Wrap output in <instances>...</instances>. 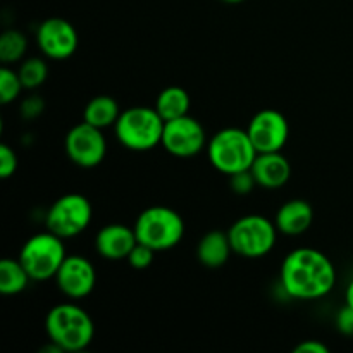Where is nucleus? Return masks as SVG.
<instances>
[{
	"label": "nucleus",
	"mask_w": 353,
	"mask_h": 353,
	"mask_svg": "<svg viewBox=\"0 0 353 353\" xmlns=\"http://www.w3.org/2000/svg\"><path fill=\"white\" fill-rule=\"evenodd\" d=\"M279 285L295 300L324 299L336 285L333 261L317 248L300 247L286 254L279 269Z\"/></svg>",
	"instance_id": "1"
},
{
	"label": "nucleus",
	"mask_w": 353,
	"mask_h": 353,
	"mask_svg": "<svg viewBox=\"0 0 353 353\" xmlns=\"http://www.w3.org/2000/svg\"><path fill=\"white\" fill-rule=\"evenodd\" d=\"M45 333L62 352H81L95 338V323L83 307L72 302L57 303L45 317Z\"/></svg>",
	"instance_id": "2"
},
{
	"label": "nucleus",
	"mask_w": 353,
	"mask_h": 353,
	"mask_svg": "<svg viewBox=\"0 0 353 353\" xmlns=\"http://www.w3.org/2000/svg\"><path fill=\"white\" fill-rule=\"evenodd\" d=\"M205 150L212 168L226 176L248 171L259 154L248 131L241 128H223L214 133Z\"/></svg>",
	"instance_id": "3"
},
{
	"label": "nucleus",
	"mask_w": 353,
	"mask_h": 353,
	"mask_svg": "<svg viewBox=\"0 0 353 353\" xmlns=\"http://www.w3.org/2000/svg\"><path fill=\"white\" fill-rule=\"evenodd\" d=\"M164 124L155 107H128L114 124V134L128 150L148 152L162 143Z\"/></svg>",
	"instance_id": "4"
},
{
	"label": "nucleus",
	"mask_w": 353,
	"mask_h": 353,
	"mask_svg": "<svg viewBox=\"0 0 353 353\" xmlns=\"http://www.w3.org/2000/svg\"><path fill=\"white\" fill-rule=\"evenodd\" d=\"M133 228L138 241L154 248L155 252L178 247L185 236L183 217L174 209L165 205H152L141 210Z\"/></svg>",
	"instance_id": "5"
},
{
	"label": "nucleus",
	"mask_w": 353,
	"mask_h": 353,
	"mask_svg": "<svg viewBox=\"0 0 353 353\" xmlns=\"http://www.w3.org/2000/svg\"><path fill=\"white\" fill-rule=\"evenodd\" d=\"M65 257L64 240L47 230L28 238L17 259L33 281H48L55 278Z\"/></svg>",
	"instance_id": "6"
},
{
	"label": "nucleus",
	"mask_w": 353,
	"mask_h": 353,
	"mask_svg": "<svg viewBox=\"0 0 353 353\" xmlns=\"http://www.w3.org/2000/svg\"><path fill=\"white\" fill-rule=\"evenodd\" d=\"M228 234L234 254L245 259H262L276 247L279 231L274 221L261 214H248L234 221Z\"/></svg>",
	"instance_id": "7"
},
{
	"label": "nucleus",
	"mask_w": 353,
	"mask_h": 353,
	"mask_svg": "<svg viewBox=\"0 0 353 353\" xmlns=\"http://www.w3.org/2000/svg\"><path fill=\"white\" fill-rule=\"evenodd\" d=\"M93 217L92 202L81 193H65L59 196L45 216V228L62 240L81 234Z\"/></svg>",
	"instance_id": "8"
},
{
	"label": "nucleus",
	"mask_w": 353,
	"mask_h": 353,
	"mask_svg": "<svg viewBox=\"0 0 353 353\" xmlns=\"http://www.w3.org/2000/svg\"><path fill=\"white\" fill-rule=\"evenodd\" d=\"M64 150L69 161L78 168H97L102 164L107 155V138L103 130L81 121L65 134Z\"/></svg>",
	"instance_id": "9"
},
{
	"label": "nucleus",
	"mask_w": 353,
	"mask_h": 353,
	"mask_svg": "<svg viewBox=\"0 0 353 353\" xmlns=\"http://www.w3.org/2000/svg\"><path fill=\"white\" fill-rule=\"evenodd\" d=\"M209 143L205 128L199 119L186 114L176 119L165 121L162 133V147L178 159H190L203 152Z\"/></svg>",
	"instance_id": "10"
},
{
	"label": "nucleus",
	"mask_w": 353,
	"mask_h": 353,
	"mask_svg": "<svg viewBox=\"0 0 353 353\" xmlns=\"http://www.w3.org/2000/svg\"><path fill=\"white\" fill-rule=\"evenodd\" d=\"M34 37L41 54L52 61H65L78 50V31L68 19L62 17H48L41 21Z\"/></svg>",
	"instance_id": "11"
},
{
	"label": "nucleus",
	"mask_w": 353,
	"mask_h": 353,
	"mask_svg": "<svg viewBox=\"0 0 353 353\" xmlns=\"http://www.w3.org/2000/svg\"><path fill=\"white\" fill-rule=\"evenodd\" d=\"M247 131L259 154L283 152L290 140L288 119L276 109L259 110L248 123Z\"/></svg>",
	"instance_id": "12"
},
{
	"label": "nucleus",
	"mask_w": 353,
	"mask_h": 353,
	"mask_svg": "<svg viewBox=\"0 0 353 353\" xmlns=\"http://www.w3.org/2000/svg\"><path fill=\"white\" fill-rule=\"evenodd\" d=\"M55 285L71 300L86 299L97 286V271L92 261L78 254L68 255L55 274Z\"/></svg>",
	"instance_id": "13"
},
{
	"label": "nucleus",
	"mask_w": 353,
	"mask_h": 353,
	"mask_svg": "<svg viewBox=\"0 0 353 353\" xmlns=\"http://www.w3.org/2000/svg\"><path fill=\"white\" fill-rule=\"evenodd\" d=\"M138 243L134 228L112 223L102 226L95 236V250L105 261H124Z\"/></svg>",
	"instance_id": "14"
},
{
	"label": "nucleus",
	"mask_w": 353,
	"mask_h": 353,
	"mask_svg": "<svg viewBox=\"0 0 353 353\" xmlns=\"http://www.w3.org/2000/svg\"><path fill=\"white\" fill-rule=\"evenodd\" d=\"M257 186L265 190H279L292 178V164L283 152H264L257 154L250 168Z\"/></svg>",
	"instance_id": "15"
},
{
	"label": "nucleus",
	"mask_w": 353,
	"mask_h": 353,
	"mask_svg": "<svg viewBox=\"0 0 353 353\" xmlns=\"http://www.w3.org/2000/svg\"><path fill=\"white\" fill-rule=\"evenodd\" d=\"M314 223V209L307 200L292 199L283 203L274 217L278 231L285 236H300L307 233Z\"/></svg>",
	"instance_id": "16"
},
{
	"label": "nucleus",
	"mask_w": 353,
	"mask_h": 353,
	"mask_svg": "<svg viewBox=\"0 0 353 353\" xmlns=\"http://www.w3.org/2000/svg\"><path fill=\"white\" fill-rule=\"evenodd\" d=\"M231 254H234L231 247L228 231L212 230L200 238L196 245V259L203 268L217 269L223 268L230 261Z\"/></svg>",
	"instance_id": "17"
},
{
	"label": "nucleus",
	"mask_w": 353,
	"mask_h": 353,
	"mask_svg": "<svg viewBox=\"0 0 353 353\" xmlns=\"http://www.w3.org/2000/svg\"><path fill=\"white\" fill-rule=\"evenodd\" d=\"M121 112L119 103L110 95H97L90 100L83 110V121L93 124V126L105 130V128H114L116 121L119 119Z\"/></svg>",
	"instance_id": "18"
},
{
	"label": "nucleus",
	"mask_w": 353,
	"mask_h": 353,
	"mask_svg": "<svg viewBox=\"0 0 353 353\" xmlns=\"http://www.w3.org/2000/svg\"><path fill=\"white\" fill-rule=\"evenodd\" d=\"M190 105H192V97L183 86L178 85L165 86L155 99V110L164 121L186 116L190 114Z\"/></svg>",
	"instance_id": "19"
},
{
	"label": "nucleus",
	"mask_w": 353,
	"mask_h": 353,
	"mask_svg": "<svg viewBox=\"0 0 353 353\" xmlns=\"http://www.w3.org/2000/svg\"><path fill=\"white\" fill-rule=\"evenodd\" d=\"M31 276L21 264L19 259L6 257L0 261V293L2 295H19L30 285Z\"/></svg>",
	"instance_id": "20"
},
{
	"label": "nucleus",
	"mask_w": 353,
	"mask_h": 353,
	"mask_svg": "<svg viewBox=\"0 0 353 353\" xmlns=\"http://www.w3.org/2000/svg\"><path fill=\"white\" fill-rule=\"evenodd\" d=\"M28 50V38L19 30H7L0 37V61L3 64H14L23 61Z\"/></svg>",
	"instance_id": "21"
},
{
	"label": "nucleus",
	"mask_w": 353,
	"mask_h": 353,
	"mask_svg": "<svg viewBox=\"0 0 353 353\" xmlns=\"http://www.w3.org/2000/svg\"><path fill=\"white\" fill-rule=\"evenodd\" d=\"M17 74H19L24 90L33 92V90L40 88L47 81L48 65L41 57H28L21 62Z\"/></svg>",
	"instance_id": "22"
},
{
	"label": "nucleus",
	"mask_w": 353,
	"mask_h": 353,
	"mask_svg": "<svg viewBox=\"0 0 353 353\" xmlns=\"http://www.w3.org/2000/svg\"><path fill=\"white\" fill-rule=\"evenodd\" d=\"M24 90L23 83H21L19 74L17 71L10 69L9 65H3L0 69V102L3 105H9L14 100L19 99L21 92Z\"/></svg>",
	"instance_id": "23"
},
{
	"label": "nucleus",
	"mask_w": 353,
	"mask_h": 353,
	"mask_svg": "<svg viewBox=\"0 0 353 353\" xmlns=\"http://www.w3.org/2000/svg\"><path fill=\"white\" fill-rule=\"evenodd\" d=\"M154 257H155L154 248L147 247V245L138 241V243L133 247V250L130 252L126 261L133 269H137V271H143V269L150 268L152 262H154Z\"/></svg>",
	"instance_id": "24"
},
{
	"label": "nucleus",
	"mask_w": 353,
	"mask_h": 353,
	"mask_svg": "<svg viewBox=\"0 0 353 353\" xmlns=\"http://www.w3.org/2000/svg\"><path fill=\"white\" fill-rule=\"evenodd\" d=\"M17 171V154L7 143L0 145V178L9 179Z\"/></svg>",
	"instance_id": "25"
},
{
	"label": "nucleus",
	"mask_w": 353,
	"mask_h": 353,
	"mask_svg": "<svg viewBox=\"0 0 353 353\" xmlns=\"http://www.w3.org/2000/svg\"><path fill=\"white\" fill-rule=\"evenodd\" d=\"M230 186L233 188L234 193H238V195H247V193H250L252 190L257 186V181H255L254 174H252V171L248 169V171H241V172H236V174H231Z\"/></svg>",
	"instance_id": "26"
},
{
	"label": "nucleus",
	"mask_w": 353,
	"mask_h": 353,
	"mask_svg": "<svg viewBox=\"0 0 353 353\" xmlns=\"http://www.w3.org/2000/svg\"><path fill=\"white\" fill-rule=\"evenodd\" d=\"M45 109V100L40 95H30L21 102V116L23 119H37Z\"/></svg>",
	"instance_id": "27"
},
{
	"label": "nucleus",
	"mask_w": 353,
	"mask_h": 353,
	"mask_svg": "<svg viewBox=\"0 0 353 353\" xmlns=\"http://www.w3.org/2000/svg\"><path fill=\"white\" fill-rule=\"evenodd\" d=\"M336 327L345 336H353V309L345 303L336 314Z\"/></svg>",
	"instance_id": "28"
},
{
	"label": "nucleus",
	"mask_w": 353,
	"mask_h": 353,
	"mask_svg": "<svg viewBox=\"0 0 353 353\" xmlns=\"http://www.w3.org/2000/svg\"><path fill=\"white\" fill-rule=\"evenodd\" d=\"M293 353H330V348L317 340H305L293 348Z\"/></svg>",
	"instance_id": "29"
},
{
	"label": "nucleus",
	"mask_w": 353,
	"mask_h": 353,
	"mask_svg": "<svg viewBox=\"0 0 353 353\" xmlns=\"http://www.w3.org/2000/svg\"><path fill=\"white\" fill-rule=\"evenodd\" d=\"M345 303H347L348 307H352V309H353V279L350 283H348L347 292H345Z\"/></svg>",
	"instance_id": "30"
},
{
	"label": "nucleus",
	"mask_w": 353,
	"mask_h": 353,
	"mask_svg": "<svg viewBox=\"0 0 353 353\" xmlns=\"http://www.w3.org/2000/svg\"><path fill=\"white\" fill-rule=\"evenodd\" d=\"M221 2H224V3H241V2H245V0H221Z\"/></svg>",
	"instance_id": "31"
}]
</instances>
